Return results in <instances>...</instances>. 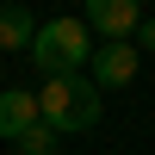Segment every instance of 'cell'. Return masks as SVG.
Returning a JSON list of instances; mask_svg holds the SVG:
<instances>
[{"mask_svg": "<svg viewBox=\"0 0 155 155\" xmlns=\"http://www.w3.org/2000/svg\"><path fill=\"white\" fill-rule=\"evenodd\" d=\"M99 56L93 31H87V19H74V12H62V19H44V31H37L31 44V62L44 68V81H68V74H87Z\"/></svg>", "mask_w": 155, "mask_h": 155, "instance_id": "1", "label": "cell"}, {"mask_svg": "<svg viewBox=\"0 0 155 155\" xmlns=\"http://www.w3.org/2000/svg\"><path fill=\"white\" fill-rule=\"evenodd\" d=\"M37 106H44V124L56 137L68 130H93L99 124V87L87 74H68V81H44L37 87Z\"/></svg>", "mask_w": 155, "mask_h": 155, "instance_id": "2", "label": "cell"}, {"mask_svg": "<svg viewBox=\"0 0 155 155\" xmlns=\"http://www.w3.org/2000/svg\"><path fill=\"white\" fill-rule=\"evenodd\" d=\"M87 31H99L106 44H137V31L149 25V12L137 0H87Z\"/></svg>", "mask_w": 155, "mask_h": 155, "instance_id": "3", "label": "cell"}, {"mask_svg": "<svg viewBox=\"0 0 155 155\" xmlns=\"http://www.w3.org/2000/svg\"><path fill=\"white\" fill-rule=\"evenodd\" d=\"M137 68H143V50H137V44H99V56H93V68H87V81L106 93V87H130Z\"/></svg>", "mask_w": 155, "mask_h": 155, "instance_id": "4", "label": "cell"}, {"mask_svg": "<svg viewBox=\"0 0 155 155\" xmlns=\"http://www.w3.org/2000/svg\"><path fill=\"white\" fill-rule=\"evenodd\" d=\"M44 124V106H37V93H25V87H6L0 93V137L6 143H19L25 130H37Z\"/></svg>", "mask_w": 155, "mask_h": 155, "instance_id": "5", "label": "cell"}, {"mask_svg": "<svg viewBox=\"0 0 155 155\" xmlns=\"http://www.w3.org/2000/svg\"><path fill=\"white\" fill-rule=\"evenodd\" d=\"M37 31H44V25H37L19 0H6V6H0V56H6V50H25V56H31Z\"/></svg>", "mask_w": 155, "mask_h": 155, "instance_id": "6", "label": "cell"}, {"mask_svg": "<svg viewBox=\"0 0 155 155\" xmlns=\"http://www.w3.org/2000/svg\"><path fill=\"white\" fill-rule=\"evenodd\" d=\"M19 155H56V130H50V124L25 130V137H19Z\"/></svg>", "mask_w": 155, "mask_h": 155, "instance_id": "7", "label": "cell"}, {"mask_svg": "<svg viewBox=\"0 0 155 155\" xmlns=\"http://www.w3.org/2000/svg\"><path fill=\"white\" fill-rule=\"evenodd\" d=\"M137 50H155V19L143 25V31H137Z\"/></svg>", "mask_w": 155, "mask_h": 155, "instance_id": "8", "label": "cell"}]
</instances>
